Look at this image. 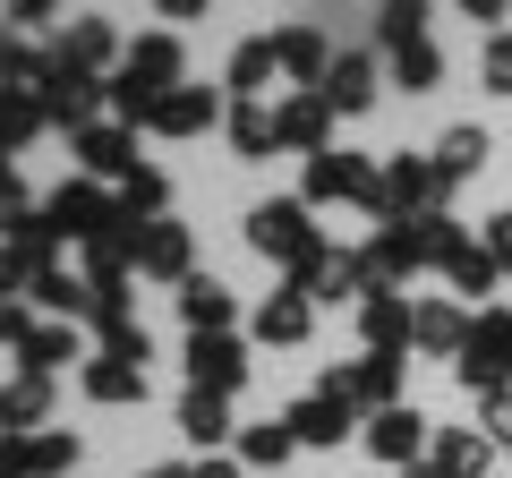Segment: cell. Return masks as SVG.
Segmentation results:
<instances>
[{"label": "cell", "mask_w": 512, "mask_h": 478, "mask_svg": "<svg viewBox=\"0 0 512 478\" xmlns=\"http://www.w3.org/2000/svg\"><path fill=\"white\" fill-rule=\"evenodd\" d=\"M487 257L512 274V214H495V222H487Z\"/></svg>", "instance_id": "cell-42"}, {"label": "cell", "mask_w": 512, "mask_h": 478, "mask_svg": "<svg viewBox=\"0 0 512 478\" xmlns=\"http://www.w3.org/2000/svg\"><path fill=\"white\" fill-rule=\"evenodd\" d=\"M274 52H282V69H291L299 86L333 69V52H325V35H316V26H282V35H274Z\"/></svg>", "instance_id": "cell-30"}, {"label": "cell", "mask_w": 512, "mask_h": 478, "mask_svg": "<svg viewBox=\"0 0 512 478\" xmlns=\"http://www.w3.org/2000/svg\"><path fill=\"white\" fill-rule=\"evenodd\" d=\"M359 333L367 350H410V308L393 291H359Z\"/></svg>", "instance_id": "cell-22"}, {"label": "cell", "mask_w": 512, "mask_h": 478, "mask_svg": "<svg viewBox=\"0 0 512 478\" xmlns=\"http://www.w3.org/2000/svg\"><path fill=\"white\" fill-rule=\"evenodd\" d=\"M180 427H188V444H222V436H231V410H222V393H197V385H188Z\"/></svg>", "instance_id": "cell-36"}, {"label": "cell", "mask_w": 512, "mask_h": 478, "mask_svg": "<svg viewBox=\"0 0 512 478\" xmlns=\"http://www.w3.org/2000/svg\"><path fill=\"white\" fill-rule=\"evenodd\" d=\"M0 478H35V461H26V436H9V427H0Z\"/></svg>", "instance_id": "cell-41"}, {"label": "cell", "mask_w": 512, "mask_h": 478, "mask_svg": "<svg viewBox=\"0 0 512 478\" xmlns=\"http://www.w3.org/2000/svg\"><path fill=\"white\" fill-rule=\"evenodd\" d=\"M436 197H444L436 163H427V154H402V163H384V197H376V214H384V222H419V214H436Z\"/></svg>", "instance_id": "cell-5"}, {"label": "cell", "mask_w": 512, "mask_h": 478, "mask_svg": "<svg viewBox=\"0 0 512 478\" xmlns=\"http://www.w3.org/2000/svg\"><path fill=\"white\" fill-rule=\"evenodd\" d=\"M52 60L60 69H111L120 60V35H111V18H77V26H60V43H52Z\"/></svg>", "instance_id": "cell-15"}, {"label": "cell", "mask_w": 512, "mask_h": 478, "mask_svg": "<svg viewBox=\"0 0 512 478\" xmlns=\"http://www.w3.org/2000/svg\"><path fill=\"white\" fill-rule=\"evenodd\" d=\"M325 103H333V111H376V52H333Z\"/></svg>", "instance_id": "cell-16"}, {"label": "cell", "mask_w": 512, "mask_h": 478, "mask_svg": "<svg viewBox=\"0 0 512 478\" xmlns=\"http://www.w3.org/2000/svg\"><path fill=\"white\" fill-rule=\"evenodd\" d=\"M26 188H18V171H0V231H26Z\"/></svg>", "instance_id": "cell-39"}, {"label": "cell", "mask_w": 512, "mask_h": 478, "mask_svg": "<svg viewBox=\"0 0 512 478\" xmlns=\"http://www.w3.org/2000/svg\"><path fill=\"white\" fill-rule=\"evenodd\" d=\"M0 9H9L18 26H43V18H52V0H0Z\"/></svg>", "instance_id": "cell-44"}, {"label": "cell", "mask_w": 512, "mask_h": 478, "mask_svg": "<svg viewBox=\"0 0 512 478\" xmlns=\"http://www.w3.org/2000/svg\"><path fill=\"white\" fill-rule=\"evenodd\" d=\"M43 120H52V129H94V103H103V86H94L86 69H60L52 60V77H43Z\"/></svg>", "instance_id": "cell-11"}, {"label": "cell", "mask_w": 512, "mask_h": 478, "mask_svg": "<svg viewBox=\"0 0 512 478\" xmlns=\"http://www.w3.org/2000/svg\"><path fill=\"white\" fill-rule=\"evenodd\" d=\"M43 410H52V376H18V385H0V427H9V436L35 427Z\"/></svg>", "instance_id": "cell-33"}, {"label": "cell", "mask_w": 512, "mask_h": 478, "mask_svg": "<svg viewBox=\"0 0 512 478\" xmlns=\"http://www.w3.org/2000/svg\"><path fill=\"white\" fill-rule=\"evenodd\" d=\"M120 77L137 94H154V103H163L171 86H180V35H137V52L120 60Z\"/></svg>", "instance_id": "cell-12"}, {"label": "cell", "mask_w": 512, "mask_h": 478, "mask_svg": "<svg viewBox=\"0 0 512 478\" xmlns=\"http://www.w3.org/2000/svg\"><path fill=\"white\" fill-rule=\"evenodd\" d=\"M222 129H231V146H239V154H274V146H282L274 103H231V120H222Z\"/></svg>", "instance_id": "cell-28"}, {"label": "cell", "mask_w": 512, "mask_h": 478, "mask_svg": "<svg viewBox=\"0 0 512 478\" xmlns=\"http://www.w3.org/2000/svg\"><path fill=\"white\" fill-rule=\"evenodd\" d=\"M487 453H495V444L478 436V427H444V436L427 444V470H436V478H487Z\"/></svg>", "instance_id": "cell-19"}, {"label": "cell", "mask_w": 512, "mask_h": 478, "mask_svg": "<svg viewBox=\"0 0 512 478\" xmlns=\"http://www.w3.org/2000/svg\"><path fill=\"white\" fill-rule=\"evenodd\" d=\"M9 60H18V35H9V26H0V77H9Z\"/></svg>", "instance_id": "cell-48"}, {"label": "cell", "mask_w": 512, "mask_h": 478, "mask_svg": "<svg viewBox=\"0 0 512 478\" xmlns=\"http://www.w3.org/2000/svg\"><path fill=\"white\" fill-rule=\"evenodd\" d=\"M239 461H248V470H282V461L299 453V436H291V419H256V427H239Z\"/></svg>", "instance_id": "cell-27"}, {"label": "cell", "mask_w": 512, "mask_h": 478, "mask_svg": "<svg viewBox=\"0 0 512 478\" xmlns=\"http://www.w3.org/2000/svg\"><path fill=\"white\" fill-rule=\"evenodd\" d=\"M325 393H342L350 410H393V402H402V350H367V359L333 368Z\"/></svg>", "instance_id": "cell-4"}, {"label": "cell", "mask_w": 512, "mask_h": 478, "mask_svg": "<svg viewBox=\"0 0 512 478\" xmlns=\"http://www.w3.org/2000/svg\"><path fill=\"white\" fill-rule=\"evenodd\" d=\"M487 86H495V94H512V35H495V43H487Z\"/></svg>", "instance_id": "cell-40"}, {"label": "cell", "mask_w": 512, "mask_h": 478, "mask_svg": "<svg viewBox=\"0 0 512 478\" xmlns=\"http://www.w3.org/2000/svg\"><path fill=\"white\" fill-rule=\"evenodd\" d=\"M137 265H146L154 282H188V231H180V222H146V239H137Z\"/></svg>", "instance_id": "cell-25"}, {"label": "cell", "mask_w": 512, "mask_h": 478, "mask_svg": "<svg viewBox=\"0 0 512 478\" xmlns=\"http://www.w3.org/2000/svg\"><path fill=\"white\" fill-rule=\"evenodd\" d=\"M402 478H436V470H427V461H419V470H402Z\"/></svg>", "instance_id": "cell-50"}, {"label": "cell", "mask_w": 512, "mask_h": 478, "mask_svg": "<svg viewBox=\"0 0 512 478\" xmlns=\"http://www.w3.org/2000/svg\"><path fill=\"white\" fill-rule=\"evenodd\" d=\"M146 478H197V470H146Z\"/></svg>", "instance_id": "cell-49"}, {"label": "cell", "mask_w": 512, "mask_h": 478, "mask_svg": "<svg viewBox=\"0 0 512 478\" xmlns=\"http://www.w3.org/2000/svg\"><path fill=\"white\" fill-rule=\"evenodd\" d=\"M282 419H291V436H299V444H342L350 427H359V410H350L342 393H325V385H316L308 402H299V410H282Z\"/></svg>", "instance_id": "cell-14"}, {"label": "cell", "mask_w": 512, "mask_h": 478, "mask_svg": "<svg viewBox=\"0 0 512 478\" xmlns=\"http://www.w3.org/2000/svg\"><path fill=\"white\" fill-rule=\"evenodd\" d=\"M461 342H470V308H461V299H419V308H410V350L453 359Z\"/></svg>", "instance_id": "cell-13"}, {"label": "cell", "mask_w": 512, "mask_h": 478, "mask_svg": "<svg viewBox=\"0 0 512 478\" xmlns=\"http://www.w3.org/2000/svg\"><path fill=\"white\" fill-rule=\"evenodd\" d=\"M188 376H197V393H239L248 385V350L231 333H188Z\"/></svg>", "instance_id": "cell-10"}, {"label": "cell", "mask_w": 512, "mask_h": 478, "mask_svg": "<svg viewBox=\"0 0 512 478\" xmlns=\"http://www.w3.org/2000/svg\"><path fill=\"white\" fill-rule=\"evenodd\" d=\"M393 86H402V94L444 86V52H436V35H427V43H410V52H393Z\"/></svg>", "instance_id": "cell-35"}, {"label": "cell", "mask_w": 512, "mask_h": 478, "mask_svg": "<svg viewBox=\"0 0 512 478\" xmlns=\"http://www.w3.org/2000/svg\"><path fill=\"white\" fill-rule=\"evenodd\" d=\"M43 222H52L60 239H77V248H86V239H103L111 222H120V205H111V197H103L94 180H69V188H60L52 205H43Z\"/></svg>", "instance_id": "cell-6"}, {"label": "cell", "mask_w": 512, "mask_h": 478, "mask_svg": "<svg viewBox=\"0 0 512 478\" xmlns=\"http://www.w3.org/2000/svg\"><path fill=\"white\" fill-rule=\"evenodd\" d=\"M274 69H282V52H274V35H248L231 52V103H256V94L274 86Z\"/></svg>", "instance_id": "cell-24"}, {"label": "cell", "mask_w": 512, "mask_h": 478, "mask_svg": "<svg viewBox=\"0 0 512 478\" xmlns=\"http://www.w3.org/2000/svg\"><path fill=\"white\" fill-rule=\"evenodd\" d=\"M427 163H436V180H444V188L478 180V163H487V129H470V120H461V129H444V146L427 154Z\"/></svg>", "instance_id": "cell-26"}, {"label": "cell", "mask_w": 512, "mask_h": 478, "mask_svg": "<svg viewBox=\"0 0 512 478\" xmlns=\"http://www.w3.org/2000/svg\"><path fill=\"white\" fill-rule=\"evenodd\" d=\"M376 43H384V52L427 43V0H384V9H376Z\"/></svg>", "instance_id": "cell-32"}, {"label": "cell", "mask_w": 512, "mask_h": 478, "mask_svg": "<svg viewBox=\"0 0 512 478\" xmlns=\"http://www.w3.org/2000/svg\"><path fill=\"white\" fill-rule=\"evenodd\" d=\"M495 274H504V265L487 257V239H461L453 257H444V282H453V299H478V291H487Z\"/></svg>", "instance_id": "cell-29"}, {"label": "cell", "mask_w": 512, "mask_h": 478, "mask_svg": "<svg viewBox=\"0 0 512 478\" xmlns=\"http://www.w3.org/2000/svg\"><path fill=\"white\" fill-rule=\"evenodd\" d=\"M77 163H86L94 180H128V171H137V137L94 120V129H77Z\"/></svg>", "instance_id": "cell-18"}, {"label": "cell", "mask_w": 512, "mask_h": 478, "mask_svg": "<svg viewBox=\"0 0 512 478\" xmlns=\"http://www.w3.org/2000/svg\"><path fill=\"white\" fill-rule=\"evenodd\" d=\"M291 291H308V308H342L350 291H367V265L350 257V248H325V257H308L291 274Z\"/></svg>", "instance_id": "cell-9"}, {"label": "cell", "mask_w": 512, "mask_h": 478, "mask_svg": "<svg viewBox=\"0 0 512 478\" xmlns=\"http://www.w3.org/2000/svg\"><path fill=\"white\" fill-rule=\"evenodd\" d=\"M197 478H239V461H197Z\"/></svg>", "instance_id": "cell-46"}, {"label": "cell", "mask_w": 512, "mask_h": 478, "mask_svg": "<svg viewBox=\"0 0 512 478\" xmlns=\"http://www.w3.org/2000/svg\"><path fill=\"white\" fill-rule=\"evenodd\" d=\"M427 444H436V436H427V419H419V410H402V402L367 419V453H376V461H393V470H419V461H427Z\"/></svg>", "instance_id": "cell-8"}, {"label": "cell", "mask_w": 512, "mask_h": 478, "mask_svg": "<svg viewBox=\"0 0 512 478\" xmlns=\"http://www.w3.org/2000/svg\"><path fill=\"white\" fill-rule=\"evenodd\" d=\"M453 9H470V18H504L512 0H453Z\"/></svg>", "instance_id": "cell-45"}, {"label": "cell", "mask_w": 512, "mask_h": 478, "mask_svg": "<svg viewBox=\"0 0 512 478\" xmlns=\"http://www.w3.org/2000/svg\"><path fill=\"white\" fill-rule=\"evenodd\" d=\"M86 393H94V402H146V359H111V350H94V359H86Z\"/></svg>", "instance_id": "cell-23"}, {"label": "cell", "mask_w": 512, "mask_h": 478, "mask_svg": "<svg viewBox=\"0 0 512 478\" xmlns=\"http://www.w3.org/2000/svg\"><path fill=\"white\" fill-rule=\"evenodd\" d=\"M308 325H316L308 291H274L265 308H256V342H265V350H291V342H308Z\"/></svg>", "instance_id": "cell-17"}, {"label": "cell", "mask_w": 512, "mask_h": 478, "mask_svg": "<svg viewBox=\"0 0 512 478\" xmlns=\"http://www.w3.org/2000/svg\"><path fill=\"white\" fill-rule=\"evenodd\" d=\"M18 359H26V376H52V368H69L77 359V325H35L18 342Z\"/></svg>", "instance_id": "cell-31"}, {"label": "cell", "mask_w": 512, "mask_h": 478, "mask_svg": "<svg viewBox=\"0 0 512 478\" xmlns=\"http://www.w3.org/2000/svg\"><path fill=\"white\" fill-rule=\"evenodd\" d=\"M333 197H350V205H367L376 214V197H384V171L367 163V154H308V205H333Z\"/></svg>", "instance_id": "cell-3"}, {"label": "cell", "mask_w": 512, "mask_h": 478, "mask_svg": "<svg viewBox=\"0 0 512 478\" xmlns=\"http://www.w3.org/2000/svg\"><path fill=\"white\" fill-rule=\"evenodd\" d=\"M478 419H487V427H478L487 444H512V385H504V393H487V410H478Z\"/></svg>", "instance_id": "cell-38"}, {"label": "cell", "mask_w": 512, "mask_h": 478, "mask_svg": "<svg viewBox=\"0 0 512 478\" xmlns=\"http://www.w3.org/2000/svg\"><path fill=\"white\" fill-rule=\"evenodd\" d=\"M26 333H35V325H26V308H18L9 291H0V342H26Z\"/></svg>", "instance_id": "cell-43"}, {"label": "cell", "mask_w": 512, "mask_h": 478, "mask_svg": "<svg viewBox=\"0 0 512 478\" xmlns=\"http://www.w3.org/2000/svg\"><path fill=\"white\" fill-rule=\"evenodd\" d=\"M163 205H171V180H163V171L137 163V171L120 180V214H128V222H163Z\"/></svg>", "instance_id": "cell-34"}, {"label": "cell", "mask_w": 512, "mask_h": 478, "mask_svg": "<svg viewBox=\"0 0 512 478\" xmlns=\"http://www.w3.org/2000/svg\"><path fill=\"white\" fill-rule=\"evenodd\" d=\"M453 368H461V385L487 402V393H504L512 385V308H478V325H470V342L453 350Z\"/></svg>", "instance_id": "cell-1"}, {"label": "cell", "mask_w": 512, "mask_h": 478, "mask_svg": "<svg viewBox=\"0 0 512 478\" xmlns=\"http://www.w3.org/2000/svg\"><path fill=\"white\" fill-rule=\"evenodd\" d=\"M180 316H188V333H231V316H239V299L222 291L214 274H188V282H180Z\"/></svg>", "instance_id": "cell-20"}, {"label": "cell", "mask_w": 512, "mask_h": 478, "mask_svg": "<svg viewBox=\"0 0 512 478\" xmlns=\"http://www.w3.org/2000/svg\"><path fill=\"white\" fill-rule=\"evenodd\" d=\"M214 120H231V94H222V86H171L163 103H154L146 129H163V137H205Z\"/></svg>", "instance_id": "cell-7"}, {"label": "cell", "mask_w": 512, "mask_h": 478, "mask_svg": "<svg viewBox=\"0 0 512 478\" xmlns=\"http://www.w3.org/2000/svg\"><path fill=\"white\" fill-rule=\"evenodd\" d=\"M77 453H86V444H77V436H60V427H35V436H26V461H35V478L77 470Z\"/></svg>", "instance_id": "cell-37"}, {"label": "cell", "mask_w": 512, "mask_h": 478, "mask_svg": "<svg viewBox=\"0 0 512 478\" xmlns=\"http://www.w3.org/2000/svg\"><path fill=\"white\" fill-rule=\"evenodd\" d=\"M248 248H256L265 265H282V274H299L308 257H325L308 205H256V214H248Z\"/></svg>", "instance_id": "cell-2"}, {"label": "cell", "mask_w": 512, "mask_h": 478, "mask_svg": "<svg viewBox=\"0 0 512 478\" xmlns=\"http://www.w3.org/2000/svg\"><path fill=\"white\" fill-rule=\"evenodd\" d=\"M274 120H282V146H299V154H325V137H333V103L325 94H291Z\"/></svg>", "instance_id": "cell-21"}, {"label": "cell", "mask_w": 512, "mask_h": 478, "mask_svg": "<svg viewBox=\"0 0 512 478\" xmlns=\"http://www.w3.org/2000/svg\"><path fill=\"white\" fill-rule=\"evenodd\" d=\"M197 9H205V0H163V18H197Z\"/></svg>", "instance_id": "cell-47"}]
</instances>
